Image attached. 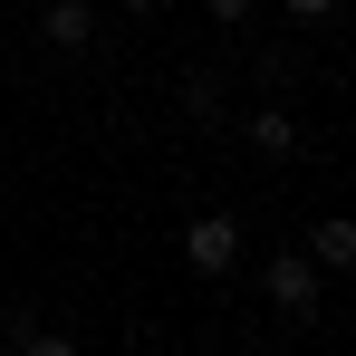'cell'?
Wrapping results in <instances>:
<instances>
[{"label":"cell","instance_id":"6da1fadb","mask_svg":"<svg viewBox=\"0 0 356 356\" xmlns=\"http://www.w3.org/2000/svg\"><path fill=\"white\" fill-rule=\"evenodd\" d=\"M183 260H193L202 280H232L241 270V222L232 212H193V222H183Z\"/></svg>","mask_w":356,"mask_h":356},{"label":"cell","instance_id":"7a4b0ae2","mask_svg":"<svg viewBox=\"0 0 356 356\" xmlns=\"http://www.w3.org/2000/svg\"><path fill=\"white\" fill-rule=\"evenodd\" d=\"M260 289H270V308H280V318H318V289H327V270H318L308 250H280V260L260 270Z\"/></svg>","mask_w":356,"mask_h":356},{"label":"cell","instance_id":"3957f363","mask_svg":"<svg viewBox=\"0 0 356 356\" xmlns=\"http://www.w3.org/2000/svg\"><path fill=\"white\" fill-rule=\"evenodd\" d=\"M241 145L289 164V154H298V116H289V106H250V116H241Z\"/></svg>","mask_w":356,"mask_h":356},{"label":"cell","instance_id":"277c9868","mask_svg":"<svg viewBox=\"0 0 356 356\" xmlns=\"http://www.w3.org/2000/svg\"><path fill=\"white\" fill-rule=\"evenodd\" d=\"M308 260L318 270H356V212H318L308 222Z\"/></svg>","mask_w":356,"mask_h":356},{"label":"cell","instance_id":"5b68a950","mask_svg":"<svg viewBox=\"0 0 356 356\" xmlns=\"http://www.w3.org/2000/svg\"><path fill=\"white\" fill-rule=\"evenodd\" d=\"M39 39H49V49H67V58H77V49H87V39H97V10H87V0H49V10H39Z\"/></svg>","mask_w":356,"mask_h":356},{"label":"cell","instance_id":"8992f818","mask_svg":"<svg viewBox=\"0 0 356 356\" xmlns=\"http://www.w3.org/2000/svg\"><path fill=\"white\" fill-rule=\"evenodd\" d=\"M183 106L212 125V116H222V77H212V67H202V77H183Z\"/></svg>","mask_w":356,"mask_h":356},{"label":"cell","instance_id":"52a82bcc","mask_svg":"<svg viewBox=\"0 0 356 356\" xmlns=\"http://www.w3.org/2000/svg\"><path fill=\"white\" fill-rule=\"evenodd\" d=\"M202 10H212V19H222V29H241V19H250V10H260V0H202Z\"/></svg>","mask_w":356,"mask_h":356},{"label":"cell","instance_id":"ba28073f","mask_svg":"<svg viewBox=\"0 0 356 356\" xmlns=\"http://www.w3.org/2000/svg\"><path fill=\"white\" fill-rule=\"evenodd\" d=\"M280 10H289V19H327L337 0H280Z\"/></svg>","mask_w":356,"mask_h":356},{"label":"cell","instance_id":"9c48e42d","mask_svg":"<svg viewBox=\"0 0 356 356\" xmlns=\"http://www.w3.org/2000/svg\"><path fill=\"white\" fill-rule=\"evenodd\" d=\"M116 10H164V0H116Z\"/></svg>","mask_w":356,"mask_h":356}]
</instances>
